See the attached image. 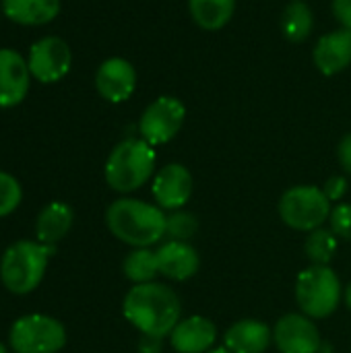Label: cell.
<instances>
[{
    "mask_svg": "<svg viewBox=\"0 0 351 353\" xmlns=\"http://www.w3.org/2000/svg\"><path fill=\"white\" fill-rule=\"evenodd\" d=\"M304 250H306V256L312 265L329 267V263L333 261L335 250H337V236L333 234V230L319 228V230L308 234Z\"/></svg>",
    "mask_w": 351,
    "mask_h": 353,
    "instance_id": "23",
    "label": "cell"
},
{
    "mask_svg": "<svg viewBox=\"0 0 351 353\" xmlns=\"http://www.w3.org/2000/svg\"><path fill=\"white\" fill-rule=\"evenodd\" d=\"M72 221H74V213L66 203H60V201L48 203L35 219L37 242L56 246L62 238H66V234L72 228Z\"/></svg>",
    "mask_w": 351,
    "mask_h": 353,
    "instance_id": "18",
    "label": "cell"
},
{
    "mask_svg": "<svg viewBox=\"0 0 351 353\" xmlns=\"http://www.w3.org/2000/svg\"><path fill=\"white\" fill-rule=\"evenodd\" d=\"M122 314L141 335L166 337L182 321V302L163 283H141L132 285L124 296Z\"/></svg>",
    "mask_w": 351,
    "mask_h": 353,
    "instance_id": "1",
    "label": "cell"
},
{
    "mask_svg": "<svg viewBox=\"0 0 351 353\" xmlns=\"http://www.w3.org/2000/svg\"><path fill=\"white\" fill-rule=\"evenodd\" d=\"M238 0H188V12L203 31L223 29L236 12Z\"/></svg>",
    "mask_w": 351,
    "mask_h": 353,
    "instance_id": "20",
    "label": "cell"
},
{
    "mask_svg": "<svg viewBox=\"0 0 351 353\" xmlns=\"http://www.w3.org/2000/svg\"><path fill=\"white\" fill-rule=\"evenodd\" d=\"M21 201H23V188L19 180L0 170V217L14 213Z\"/></svg>",
    "mask_w": 351,
    "mask_h": 353,
    "instance_id": "25",
    "label": "cell"
},
{
    "mask_svg": "<svg viewBox=\"0 0 351 353\" xmlns=\"http://www.w3.org/2000/svg\"><path fill=\"white\" fill-rule=\"evenodd\" d=\"M186 120V105L174 95H159L139 118V134L151 147H159L176 139Z\"/></svg>",
    "mask_w": 351,
    "mask_h": 353,
    "instance_id": "8",
    "label": "cell"
},
{
    "mask_svg": "<svg viewBox=\"0 0 351 353\" xmlns=\"http://www.w3.org/2000/svg\"><path fill=\"white\" fill-rule=\"evenodd\" d=\"M8 343L14 353H58L66 345V329L48 314H25L8 331Z\"/></svg>",
    "mask_w": 351,
    "mask_h": 353,
    "instance_id": "7",
    "label": "cell"
},
{
    "mask_svg": "<svg viewBox=\"0 0 351 353\" xmlns=\"http://www.w3.org/2000/svg\"><path fill=\"white\" fill-rule=\"evenodd\" d=\"M56 246L33 240H19L10 244L0 259V281L14 296H27L43 281L48 261Z\"/></svg>",
    "mask_w": 351,
    "mask_h": 353,
    "instance_id": "3",
    "label": "cell"
},
{
    "mask_svg": "<svg viewBox=\"0 0 351 353\" xmlns=\"http://www.w3.org/2000/svg\"><path fill=\"white\" fill-rule=\"evenodd\" d=\"M163 352V337L141 335L139 339V353H161Z\"/></svg>",
    "mask_w": 351,
    "mask_h": 353,
    "instance_id": "30",
    "label": "cell"
},
{
    "mask_svg": "<svg viewBox=\"0 0 351 353\" xmlns=\"http://www.w3.org/2000/svg\"><path fill=\"white\" fill-rule=\"evenodd\" d=\"M217 341L215 325L205 316L182 319L170 333V345L178 353H207Z\"/></svg>",
    "mask_w": 351,
    "mask_h": 353,
    "instance_id": "15",
    "label": "cell"
},
{
    "mask_svg": "<svg viewBox=\"0 0 351 353\" xmlns=\"http://www.w3.org/2000/svg\"><path fill=\"white\" fill-rule=\"evenodd\" d=\"M155 174V149L143 139H124L108 155L103 176L112 190L130 194Z\"/></svg>",
    "mask_w": 351,
    "mask_h": 353,
    "instance_id": "4",
    "label": "cell"
},
{
    "mask_svg": "<svg viewBox=\"0 0 351 353\" xmlns=\"http://www.w3.org/2000/svg\"><path fill=\"white\" fill-rule=\"evenodd\" d=\"M337 157H339V163H341L343 172H345L348 176H351V132H348V134L339 141Z\"/></svg>",
    "mask_w": 351,
    "mask_h": 353,
    "instance_id": "29",
    "label": "cell"
},
{
    "mask_svg": "<svg viewBox=\"0 0 351 353\" xmlns=\"http://www.w3.org/2000/svg\"><path fill=\"white\" fill-rule=\"evenodd\" d=\"M331 230L337 238L351 240V205L350 203H341L337 207H333L331 217H329Z\"/></svg>",
    "mask_w": 351,
    "mask_h": 353,
    "instance_id": "26",
    "label": "cell"
},
{
    "mask_svg": "<svg viewBox=\"0 0 351 353\" xmlns=\"http://www.w3.org/2000/svg\"><path fill=\"white\" fill-rule=\"evenodd\" d=\"M331 10L339 27L351 31V0H331Z\"/></svg>",
    "mask_w": 351,
    "mask_h": 353,
    "instance_id": "28",
    "label": "cell"
},
{
    "mask_svg": "<svg viewBox=\"0 0 351 353\" xmlns=\"http://www.w3.org/2000/svg\"><path fill=\"white\" fill-rule=\"evenodd\" d=\"M319 353H331V347H329L327 343H323V345H321V350H319Z\"/></svg>",
    "mask_w": 351,
    "mask_h": 353,
    "instance_id": "32",
    "label": "cell"
},
{
    "mask_svg": "<svg viewBox=\"0 0 351 353\" xmlns=\"http://www.w3.org/2000/svg\"><path fill=\"white\" fill-rule=\"evenodd\" d=\"M122 271L132 285L151 283L159 275L157 254L151 248H132L122 263Z\"/></svg>",
    "mask_w": 351,
    "mask_h": 353,
    "instance_id": "22",
    "label": "cell"
},
{
    "mask_svg": "<svg viewBox=\"0 0 351 353\" xmlns=\"http://www.w3.org/2000/svg\"><path fill=\"white\" fill-rule=\"evenodd\" d=\"M155 254L159 275L170 281H186L197 275L201 267V256L188 242L168 240L155 250Z\"/></svg>",
    "mask_w": 351,
    "mask_h": 353,
    "instance_id": "16",
    "label": "cell"
},
{
    "mask_svg": "<svg viewBox=\"0 0 351 353\" xmlns=\"http://www.w3.org/2000/svg\"><path fill=\"white\" fill-rule=\"evenodd\" d=\"M273 341V331L254 319L232 325L223 335V347L232 353H265Z\"/></svg>",
    "mask_w": 351,
    "mask_h": 353,
    "instance_id": "17",
    "label": "cell"
},
{
    "mask_svg": "<svg viewBox=\"0 0 351 353\" xmlns=\"http://www.w3.org/2000/svg\"><path fill=\"white\" fill-rule=\"evenodd\" d=\"M95 89L110 103H122L130 99L137 89L134 66L120 56L103 60L95 72Z\"/></svg>",
    "mask_w": 351,
    "mask_h": 353,
    "instance_id": "12",
    "label": "cell"
},
{
    "mask_svg": "<svg viewBox=\"0 0 351 353\" xmlns=\"http://www.w3.org/2000/svg\"><path fill=\"white\" fill-rule=\"evenodd\" d=\"M2 12L17 25H46L60 14V0H2Z\"/></svg>",
    "mask_w": 351,
    "mask_h": 353,
    "instance_id": "19",
    "label": "cell"
},
{
    "mask_svg": "<svg viewBox=\"0 0 351 353\" xmlns=\"http://www.w3.org/2000/svg\"><path fill=\"white\" fill-rule=\"evenodd\" d=\"M168 215L161 207L139 201L118 199L106 211V225L114 238L132 248H151L166 238Z\"/></svg>",
    "mask_w": 351,
    "mask_h": 353,
    "instance_id": "2",
    "label": "cell"
},
{
    "mask_svg": "<svg viewBox=\"0 0 351 353\" xmlns=\"http://www.w3.org/2000/svg\"><path fill=\"white\" fill-rule=\"evenodd\" d=\"M323 192L327 194V199L331 203H337L345 196L348 192V178L345 176H331L327 180V184L323 186Z\"/></svg>",
    "mask_w": 351,
    "mask_h": 353,
    "instance_id": "27",
    "label": "cell"
},
{
    "mask_svg": "<svg viewBox=\"0 0 351 353\" xmlns=\"http://www.w3.org/2000/svg\"><path fill=\"white\" fill-rule=\"evenodd\" d=\"M0 8H2V6H0Z\"/></svg>",
    "mask_w": 351,
    "mask_h": 353,
    "instance_id": "35",
    "label": "cell"
},
{
    "mask_svg": "<svg viewBox=\"0 0 351 353\" xmlns=\"http://www.w3.org/2000/svg\"><path fill=\"white\" fill-rule=\"evenodd\" d=\"M273 343L279 353H319L323 341L319 327L302 312L285 314L273 327Z\"/></svg>",
    "mask_w": 351,
    "mask_h": 353,
    "instance_id": "10",
    "label": "cell"
},
{
    "mask_svg": "<svg viewBox=\"0 0 351 353\" xmlns=\"http://www.w3.org/2000/svg\"><path fill=\"white\" fill-rule=\"evenodd\" d=\"M197 232H199V219L194 217V213L184 211V209L170 211L168 223H166V238L168 240L190 242Z\"/></svg>",
    "mask_w": 351,
    "mask_h": 353,
    "instance_id": "24",
    "label": "cell"
},
{
    "mask_svg": "<svg viewBox=\"0 0 351 353\" xmlns=\"http://www.w3.org/2000/svg\"><path fill=\"white\" fill-rule=\"evenodd\" d=\"M343 300H345V306H348V310L351 312V283L343 290Z\"/></svg>",
    "mask_w": 351,
    "mask_h": 353,
    "instance_id": "31",
    "label": "cell"
},
{
    "mask_svg": "<svg viewBox=\"0 0 351 353\" xmlns=\"http://www.w3.org/2000/svg\"><path fill=\"white\" fill-rule=\"evenodd\" d=\"M0 353H8V350H6V345H4V343H0Z\"/></svg>",
    "mask_w": 351,
    "mask_h": 353,
    "instance_id": "34",
    "label": "cell"
},
{
    "mask_svg": "<svg viewBox=\"0 0 351 353\" xmlns=\"http://www.w3.org/2000/svg\"><path fill=\"white\" fill-rule=\"evenodd\" d=\"M155 205L163 211H178L192 196V174L182 163H168L155 172L151 182Z\"/></svg>",
    "mask_w": 351,
    "mask_h": 353,
    "instance_id": "11",
    "label": "cell"
},
{
    "mask_svg": "<svg viewBox=\"0 0 351 353\" xmlns=\"http://www.w3.org/2000/svg\"><path fill=\"white\" fill-rule=\"evenodd\" d=\"M343 298V288L339 277L331 267L310 265L298 275L296 281V302L308 319L331 316Z\"/></svg>",
    "mask_w": 351,
    "mask_h": 353,
    "instance_id": "5",
    "label": "cell"
},
{
    "mask_svg": "<svg viewBox=\"0 0 351 353\" xmlns=\"http://www.w3.org/2000/svg\"><path fill=\"white\" fill-rule=\"evenodd\" d=\"M207 353H232L230 350H225V347H217V350H211V352Z\"/></svg>",
    "mask_w": 351,
    "mask_h": 353,
    "instance_id": "33",
    "label": "cell"
},
{
    "mask_svg": "<svg viewBox=\"0 0 351 353\" xmlns=\"http://www.w3.org/2000/svg\"><path fill=\"white\" fill-rule=\"evenodd\" d=\"M314 31V12L306 0H292L281 12V33L292 43H304Z\"/></svg>",
    "mask_w": 351,
    "mask_h": 353,
    "instance_id": "21",
    "label": "cell"
},
{
    "mask_svg": "<svg viewBox=\"0 0 351 353\" xmlns=\"http://www.w3.org/2000/svg\"><path fill=\"white\" fill-rule=\"evenodd\" d=\"M312 62L325 77H335L351 66V31L335 29L319 37L312 50Z\"/></svg>",
    "mask_w": 351,
    "mask_h": 353,
    "instance_id": "14",
    "label": "cell"
},
{
    "mask_svg": "<svg viewBox=\"0 0 351 353\" xmlns=\"http://www.w3.org/2000/svg\"><path fill=\"white\" fill-rule=\"evenodd\" d=\"M333 211L331 201L323 188L302 184L285 190L279 199V217L285 225L298 232H314L329 221Z\"/></svg>",
    "mask_w": 351,
    "mask_h": 353,
    "instance_id": "6",
    "label": "cell"
},
{
    "mask_svg": "<svg viewBox=\"0 0 351 353\" xmlns=\"http://www.w3.org/2000/svg\"><path fill=\"white\" fill-rule=\"evenodd\" d=\"M31 72L27 60L10 48H0V108L19 105L29 93Z\"/></svg>",
    "mask_w": 351,
    "mask_h": 353,
    "instance_id": "13",
    "label": "cell"
},
{
    "mask_svg": "<svg viewBox=\"0 0 351 353\" xmlns=\"http://www.w3.org/2000/svg\"><path fill=\"white\" fill-rule=\"evenodd\" d=\"M70 64H72V52L68 43L56 35L41 37L29 48V56H27L29 72L35 81L43 85H52L64 79L70 70Z\"/></svg>",
    "mask_w": 351,
    "mask_h": 353,
    "instance_id": "9",
    "label": "cell"
}]
</instances>
